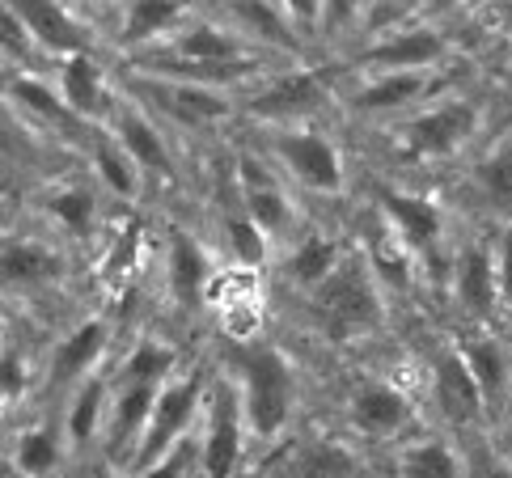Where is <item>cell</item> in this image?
I'll return each mask as SVG.
<instances>
[{"mask_svg": "<svg viewBox=\"0 0 512 478\" xmlns=\"http://www.w3.org/2000/svg\"><path fill=\"white\" fill-rule=\"evenodd\" d=\"M453 297L479 322H496L500 314V271L496 250L487 242H470L453 263Z\"/></svg>", "mask_w": 512, "mask_h": 478, "instance_id": "cell-14", "label": "cell"}, {"mask_svg": "<svg viewBox=\"0 0 512 478\" xmlns=\"http://www.w3.org/2000/svg\"><path fill=\"white\" fill-rule=\"evenodd\" d=\"M195 462H199V440H178V445L161 457V462H153L144 474H136V478H187L191 470H195Z\"/></svg>", "mask_w": 512, "mask_h": 478, "instance_id": "cell-40", "label": "cell"}, {"mask_svg": "<svg viewBox=\"0 0 512 478\" xmlns=\"http://www.w3.org/2000/svg\"><path fill=\"white\" fill-rule=\"evenodd\" d=\"M280 9L288 13V22L322 26V0H280Z\"/></svg>", "mask_w": 512, "mask_h": 478, "instance_id": "cell-45", "label": "cell"}, {"mask_svg": "<svg viewBox=\"0 0 512 478\" xmlns=\"http://www.w3.org/2000/svg\"><path fill=\"white\" fill-rule=\"evenodd\" d=\"M94 170H98V178L115 195H123V199H136L140 195V165L127 157V149H123L115 136H102L94 144Z\"/></svg>", "mask_w": 512, "mask_h": 478, "instance_id": "cell-34", "label": "cell"}, {"mask_svg": "<svg viewBox=\"0 0 512 478\" xmlns=\"http://www.w3.org/2000/svg\"><path fill=\"white\" fill-rule=\"evenodd\" d=\"M373 0H322V30H352L369 22Z\"/></svg>", "mask_w": 512, "mask_h": 478, "instance_id": "cell-41", "label": "cell"}, {"mask_svg": "<svg viewBox=\"0 0 512 478\" xmlns=\"http://www.w3.org/2000/svg\"><path fill=\"white\" fill-rule=\"evenodd\" d=\"M276 5H280V0H276Z\"/></svg>", "mask_w": 512, "mask_h": 478, "instance_id": "cell-51", "label": "cell"}, {"mask_svg": "<svg viewBox=\"0 0 512 478\" xmlns=\"http://www.w3.org/2000/svg\"><path fill=\"white\" fill-rule=\"evenodd\" d=\"M398 478H466V466L449 440L424 436L398 453Z\"/></svg>", "mask_w": 512, "mask_h": 478, "instance_id": "cell-29", "label": "cell"}, {"mask_svg": "<svg viewBox=\"0 0 512 478\" xmlns=\"http://www.w3.org/2000/svg\"><path fill=\"white\" fill-rule=\"evenodd\" d=\"M208 394V377L204 373H191L182 381H166L161 394L153 402V415H149V428L140 436V449L132 457V474H144L153 462H161L178 440H187L195 419L204 415V398Z\"/></svg>", "mask_w": 512, "mask_h": 478, "instance_id": "cell-4", "label": "cell"}, {"mask_svg": "<svg viewBox=\"0 0 512 478\" xmlns=\"http://www.w3.org/2000/svg\"><path fill=\"white\" fill-rule=\"evenodd\" d=\"M60 457H64V445H60V432L56 428H26L17 436V449H13V462L22 474L30 478H47L60 470Z\"/></svg>", "mask_w": 512, "mask_h": 478, "instance_id": "cell-32", "label": "cell"}, {"mask_svg": "<svg viewBox=\"0 0 512 478\" xmlns=\"http://www.w3.org/2000/svg\"><path fill=\"white\" fill-rule=\"evenodd\" d=\"M470 478H512V462L500 453H479L470 466Z\"/></svg>", "mask_w": 512, "mask_h": 478, "instance_id": "cell-46", "label": "cell"}, {"mask_svg": "<svg viewBox=\"0 0 512 478\" xmlns=\"http://www.w3.org/2000/svg\"><path fill=\"white\" fill-rule=\"evenodd\" d=\"M483 132V106L474 98H441L398 127V144L411 161H445L457 157Z\"/></svg>", "mask_w": 512, "mask_h": 478, "instance_id": "cell-3", "label": "cell"}, {"mask_svg": "<svg viewBox=\"0 0 512 478\" xmlns=\"http://www.w3.org/2000/svg\"><path fill=\"white\" fill-rule=\"evenodd\" d=\"M271 153L280 157V165L305 191L339 195L347 187L343 153L326 132H314V127H284V132H276V140H271Z\"/></svg>", "mask_w": 512, "mask_h": 478, "instance_id": "cell-5", "label": "cell"}, {"mask_svg": "<svg viewBox=\"0 0 512 478\" xmlns=\"http://www.w3.org/2000/svg\"><path fill=\"white\" fill-rule=\"evenodd\" d=\"M297 478H356V453L339 440H318L297 457Z\"/></svg>", "mask_w": 512, "mask_h": 478, "instance_id": "cell-35", "label": "cell"}, {"mask_svg": "<svg viewBox=\"0 0 512 478\" xmlns=\"http://www.w3.org/2000/svg\"><path fill=\"white\" fill-rule=\"evenodd\" d=\"M106 343H111V330H106L102 318L81 322L64 343H56V356H51V381H56V385L81 381V377L102 360Z\"/></svg>", "mask_w": 512, "mask_h": 478, "instance_id": "cell-23", "label": "cell"}, {"mask_svg": "<svg viewBox=\"0 0 512 478\" xmlns=\"http://www.w3.org/2000/svg\"><path fill=\"white\" fill-rule=\"evenodd\" d=\"M305 301H309V314H314L318 330L331 343H352L360 335H373L381 318H386L377 280H373V263L360 250H347L343 263L318 288L305 292Z\"/></svg>", "mask_w": 512, "mask_h": 478, "instance_id": "cell-2", "label": "cell"}, {"mask_svg": "<svg viewBox=\"0 0 512 478\" xmlns=\"http://www.w3.org/2000/svg\"><path fill=\"white\" fill-rule=\"evenodd\" d=\"M0 55H9V60H22L30 64L34 60V39H30V30L26 22L17 17L5 0H0Z\"/></svg>", "mask_w": 512, "mask_h": 478, "instance_id": "cell-39", "label": "cell"}, {"mask_svg": "<svg viewBox=\"0 0 512 478\" xmlns=\"http://www.w3.org/2000/svg\"><path fill=\"white\" fill-rule=\"evenodd\" d=\"M432 5H436V9H441V5H449V0H432Z\"/></svg>", "mask_w": 512, "mask_h": 478, "instance_id": "cell-49", "label": "cell"}, {"mask_svg": "<svg viewBox=\"0 0 512 478\" xmlns=\"http://www.w3.org/2000/svg\"><path fill=\"white\" fill-rule=\"evenodd\" d=\"M474 191L479 204L512 225V140H504L500 149H491L479 165H474Z\"/></svg>", "mask_w": 512, "mask_h": 478, "instance_id": "cell-28", "label": "cell"}, {"mask_svg": "<svg viewBox=\"0 0 512 478\" xmlns=\"http://www.w3.org/2000/svg\"><path fill=\"white\" fill-rule=\"evenodd\" d=\"M432 402L457 428H470L483 419L487 402H483L479 381H474L470 364L462 356V347H441V352L432 356Z\"/></svg>", "mask_w": 512, "mask_h": 478, "instance_id": "cell-10", "label": "cell"}, {"mask_svg": "<svg viewBox=\"0 0 512 478\" xmlns=\"http://www.w3.org/2000/svg\"><path fill=\"white\" fill-rule=\"evenodd\" d=\"M136 246H140V225H127V233L111 246V259H106V275H119V271L132 267Z\"/></svg>", "mask_w": 512, "mask_h": 478, "instance_id": "cell-43", "label": "cell"}, {"mask_svg": "<svg viewBox=\"0 0 512 478\" xmlns=\"http://www.w3.org/2000/svg\"><path fill=\"white\" fill-rule=\"evenodd\" d=\"M462 356H466V364H470L474 381H479L487 411L504 407V398H508V390H512V356H508V347H504L496 335H479V339H470V343L462 347Z\"/></svg>", "mask_w": 512, "mask_h": 478, "instance_id": "cell-24", "label": "cell"}, {"mask_svg": "<svg viewBox=\"0 0 512 478\" xmlns=\"http://www.w3.org/2000/svg\"><path fill=\"white\" fill-rule=\"evenodd\" d=\"M229 9L237 17V34L250 43H267V47H292V22L276 0H229Z\"/></svg>", "mask_w": 512, "mask_h": 478, "instance_id": "cell-27", "label": "cell"}, {"mask_svg": "<svg viewBox=\"0 0 512 478\" xmlns=\"http://www.w3.org/2000/svg\"><path fill=\"white\" fill-rule=\"evenodd\" d=\"M436 85H441V72H369V81L347 98V110L360 119L402 115V110L436 94Z\"/></svg>", "mask_w": 512, "mask_h": 478, "instance_id": "cell-13", "label": "cell"}, {"mask_svg": "<svg viewBox=\"0 0 512 478\" xmlns=\"http://www.w3.org/2000/svg\"><path fill=\"white\" fill-rule=\"evenodd\" d=\"M30 373H26V360L17 352H0V402H17L26 394Z\"/></svg>", "mask_w": 512, "mask_h": 478, "instance_id": "cell-42", "label": "cell"}, {"mask_svg": "<svg viewBox=\"0 0 512 478\" xmlns=\"http://www.w3.org/2000/svg\"><path fill=\"white\" fill-rule=\"evenodd\" d=\"M225 233H229V246H233V254H237V263H242L246 271H254V267L267 263L271 237H267L259 225H254L246 212H233V216L225 220Z\"/></svg>", "mask_w": 512, "mask_h": 478, "instance_id": "cell-37", "label": "cell"}, {"mask_svg": "<svg viewBox=\"0 0 512 478\" xmlns=\"http://www.w3.org/2000/svg\"><path fill=\"white\" fill-rule=\"evenodd\" d=\"M106 398H111V385L102 377H85L72 394V407H68V440L72 445H85L89 436L102 428V419L111 415L106 411Z\"/></svg>", "mask_w": 512, "mask_h": 478, "instance_id": "cell-30", "label": "cell"}, {"mask_svg": "<svg viewBox=\"0 0 512 478\" xmlns=\"http://www.w3.org/2000/svg\"><path fill=\"white\" fill-rule=\"evenodd\" d=\"M9 98L22 106V110H30V115H39L43 123H56V127H77V123H81V119L68 110V102H64L47 81H39V77H17V81L9 85Z\"/></svg>", "mask_w": 512, "mask_h": 478, "instance_id": "cell-33", "label": "cell"}, {"mask_svg": "<svg viewBox=\"0 0 512 478\" xmlns=\"http://www.w3.org/2000/svg\"><path fill=\"white\" fill-rule=\"evenodd\" d=\"M157 394H161V385H119V398L111 415H106V453H111L115 466H132Z\"/></svg>", "mask_w": 512, "mask_h": 478, "instance_id": "cell-17", "label": "cell"}, {"mask_svg": "<svg viewBox=\"0 0 512 478\" xmlns=\"http://www.w3.org/2000/svg\"><path fill=\"white\" fill-rule=\"evenodd\" d=\"M347 419L360 436H373V440H390V436H402L411 428V398L398 390L390 381H364L360 390L347 402Z\"/></svg>", "mask_w": 512, "mask_h": 478, "instance_id": "cell-15", "label": "cell"}, {"mask_svg": "<svg viewBox=\"0 0 512 478\" xmlns=\"http://www.w3.org/2000/svg\"><path fill=\"white\" fill-rule=\"evenodd\" d=\"M187 13H191L187 0H127L119 43L140 47V43L157 39V34H174L182 22H187Z\"/></svg>", "mask_w": 512, "mask_h": 478, "instance_id": "cell-25", "label": "cell"}, {"mask_svg": "<svg viewBox=\"0 0 512 478\" xmlns=\"http://www.w3.org/2000/svg\"><path fill=\"white\" fill-rule=\"evenodd\" d=\"M246 411L233 381H216L204 402V436H199V466L204 478H229L242 462Z\"/></svg>", "mask_w": 512, "mask_h": 478, "instance_id": "cell-7", "label": "cell"}, {"mask_svg": "<svg viewBox=\"0 0 512 478\" xmlns=\"http://www.w3.org/2000/svg\"><path fill=\"white\" fill-rule=\"evenodd\" d=\"M229 369L246 411V428L259 440H276L288 428L292 407H297V369H292V360L276 343L246 339L229 352Z\"/></svg>", "mask_w": 512, "mask_h": 478, "instance_id": "cell-1", "label": "cell"}, {"mask_svg": "<svg viewBox=\"0 0 512 478\" xmlns=\"http://www.w3.org/2000/svg\"><path fill=\"white\" fill-rule=\"evenodd\" d=\"M64 275V254L30 237H0V288H43Z\"/></svg>", "mask_w": 512, "mask_h": 478, "instance_id": "cell-19", "label": "cell"}, {"mask_svg": "<svg viewBox=\"0 0 512 478\" xmlns=\"http://www.w3.org/2000/svg\"><path fill=\"white\" fill-rule=\"evenodd\" d=\"M111 127H115V140L127 149V157H132L140 170H153L161 178H174L178 174V165L170 157V144L161 140L157 132V123L144 115V110L136 102H119L111 110Z\"/></svg>", "mask_w": 512, "mask_h": 478, "instance_id": "cell-18", "label": "cell"}, {"mask_svg": "<svg viewBox=\"0 0 512 478\" xmlns=\"http://www.w3.org/2000/svg\"><path fill=\"white\" fill-rule=\"evenodd\" d=\"M508 85H512V60H508Z\"/></svg>", "mask_w": 512, "mask_h": 478, "instance_id": "cell-50", "label": "cell"}, {"mask_svg": "<svg viewBox=\"0 0 512 478\" xmlns=\"http://www.w3.org/2000/svg\"><path fill=\"white\" fill-rule=\"evenodd\" d=\"M449 34L436 26H398L386 34H373L369 47H360L356 64L364 72H436L449 60Z\"/></svg>", "mask_w": 512, "mask_h": 478, "instance_id": "cell-6", "label": "cell"}, {"mask_svg": "<svg viewBox=\"0 0 512 478\" xmlns=\"http://www.w3.org/2000/svg\"><path fill=\"white\" fill-rule=\"evenodd\" d=\"M491 13H500V17H512V0H487Z\"/></svg>", "mask_w": 512, "mask_h": 478, "instance_id": "cell-47", "label": "cell"}, {"mask_svg": "<svg viewBox=\"0 0 512 478\" xmlns=\"http://www.w3.org/2000/svg\"><path fill=\"white\" fill-rule=\"evenodd\" d=\"M127 94L144 98L149 106H157L161 115H170L187 127H208L229 119L233 102L212 85H191V81H166V77H149V72H136L127 81Z\"/></svg>", "mask_w": 512, "mask_h": 478, "instance_id": "cell-8", "label": "cell"}, {"mask_svg": "<svg viewBox=\"0 0 512 478\" xmlns=\"http://www.w3.org/2000/svg\"><path fill=\"white\" fill-rule=\"evenodd\" d=\"M47 212L60 220V225L72 233V237H85L94 229V216H98V199L89 195L85 187H68V191H56L47 199Z\"/></svg>", "mask_w": 512, "mask_h": 478, "instance_id": "cell-36", "label": "cell"}, {"mask_svg": "<svg viewBox=\"0 0 512 478\" xmlns=\"http://www.w3.org/2000/svg\"><path fill=\"white\" fill-rule=\"evenodd\" d=\"M254 51L250 39H242L237 30L212 26V22H191L187 30H178V39H170L166 60H187V64H229V60H250Z\"/></svg>", "mask_w": 512, "mask_h": 478, "instance_id": "cell-20", "label": "cell"}, {"mask_svg": "<svg viewBox=\"0 0 512 478\" xmlns=\"http://www.w3.org/2000/svg\"><path fill=\"white\" fill-rule=\"evenodd\" d=\"M428 5H432V0H373V13H369V22H364V26H369L373 34L411 26Z\"/></svg>", "mask_w": 512, "mask_h": 478, "instance_id": "cell-38", "label": "cell"}, {"mask_svg": "<svg viewBox=\"0 0 512 478\" xmlns=\"http://www.w3.org/2000/svg\"><path fill=\"white\" fill-rule=\"evenodd\" d=\"M0 352H5V322H0Z\"/></svg>", "mask_w": 512, "mask_h": 478, "instance_id": "cell-48", "label": "cell"}, {"mask_svg": "<svg viewBox=\"0 0 512 478\" xmlns=\"http://www.w3.org/2000/svg\"><path fill=\"white\" fill-rule=\"evenodd\" d=\"M5 5L22 17L34 47H43L51 55H94V30L77 22L60 0H5Z\"/></svg>", "mask_w": 512, "mask_h": 478, "instance_id": "cell-11", "label": "cell"}, {"mask_svg": "<svg viewBox=\"0 0 512 478\" xmlns=\"http://www.w3.org/2000/svg\"><path fill=\"white\" fill-rule=\"evenodd\" d=\"M343 242L339 237H326V233H314V237H305V242L288 254V263H284V280L288 284H297L301 292L309 288H318L326 275H331L339 263H343Z\"/></svg>", "mask_w": 512, "mask_h": 478, "instance_id": "cell-26", "label": "cell"}, {"mask_svg": "<svg viewBox=\"0 0 512 478\" xmlns=\"http://www.w3.org/2000/svg\"><path fill=\"white\" fill-rule=\"evenodd\" d=\"M322 106H331V85H326L322 68L276 72L259 94L246 98V110L254 119H309Z\"/></svg>", "mask_w": 512, "mask_h": 478, "instance_id": "cell-9", "label": "cell"}, {"mask_svg": "<svg viewBox=\"0 0 512 478\" xmlns=\"http://www.w3.org/2000/svg\"><path fill=\"white\" fill-rule=\"evenodd\" d=\"M212 259L208 250L195 242L191 233L174 229L170 233V254H166V280L178 305H199L208 301V284H212Z\"/></svg>", "mask_w": 512, "mask_h": 478, "instance_id": "cell-22", "label": "cell"}, {"mask_svg": "<svg viewBox=\"0 0 512 478\" xmlns=\"http://www.w3.org/2000/svg\"><path fill=\"white\" fill-rule=\"evenodd\" d=\"M496 271H500V314L512 318V233L496 250Z\"/></svg>", "mask_w": 512, "mask_h": 478, "instance_id": "cell-44", "label": "cell"}, {"mask_svg": "<svg viewBox=\"0 0 512 478\" xmlns=\"http://www.w3.org/2000/svg\"><path fill=\"white\" fill-rule=\"evenodd\" d=\"M237 199H242V212L259 225L267 237H284L292 225V204L276 178L267 174L263 161H254L250 153L237 157Z\"/></svg>", "mask_w": 512, "mask_h": 478, "instance_id": "cell-16", "label": "cell"}, {"mask_svg": "<svg viewBox=\"0 0 512 478\" xmlns=\"http://www.w3.org/2000/svg\"><path fill=\"white\" fill-rule=\"evenodd\" d=\"M178 369V352L161 339H144L132 347V356L123 360L119 385H166L170 373Z\"/></svg>", "mask_w": 512, "mask_h": 478, "instance_id": "cell-31", "label": "cell"}, {"mask_svg": "<svg viewBox=\"0 0 512 478\" xmlns=\"http://www.w3.org/2000/svg\"><path fill=\"white\" fill-rule=\"evenodd\" d=\"M60 98L77 119H106L115 110L111 89H106V72L94 55H68L60 64Z\"/></svg>", "mask_w": 512, "mask_h": 478, "instance_id": "cell-21", "label": "cell"}, {"mask_svg": "<svg viewBox=\"0 0 512 478\" xmlns=\"http://www.w3.org/2000/svg\"><path fill=\"white\" fill-rule=\"evenodd\" d=\"M377 208L386 216V225L394 229L398 246L407 254H428L441 246L445 237V212L436 199L428 195H411V191H381Z\"/></svg>", "mask_w": 512, "mask_h": 478, "instance_id": "cell-12", "label": "cell"}]
</instances>
